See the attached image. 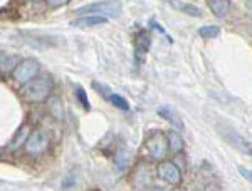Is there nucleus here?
<instances>
[{"label": "nucleus", "instance_id": "nucleus-1", "mask_svg": "<svg viewBox=\"0 0 252 191\" xmlns=\"http://www.w3.org/2000/svg\"><path fill=\"white\" fill-rule=\"evenodd\" d=\"M52 86H54V82H52V79L49 76L35 77L31 82L24 84L20 92H22L24 99L29 101V103H42L51 96Z\"/></svg>", "mask_w": 252, "mask_h": 191}, {"label": "nucleus", "instance_id": "nucleus-2", "mask_svg": "<svg viewBox=\"0 0 252 191\" xmlns=\"http://www.w3.org/2000/svg\"><path fill=\"white\" fill-rule=\"evenodd\" d=\"M123 10L120 0H103V2H94L89 3V5L79 7L74 10V14L79 15H104V17H118Z\"/></svg>", "mask_w": 252, "mask_h": 191}, {"label": "nucleus", "instance_id": "nucleus-3", "mask_svg": "<svg viewBox=\"0 0 252 191\" xmlns=\"http://www.w3.org/2000/svg\"><path fill=\"white\" fill-rule=\"evenodd\" d=\"M40 71V66L35 59H22L19 62V66L15 67V71L12 72V79L20 86L31 82L32 79H35Z\"/></svg>", "mask_w": 252, "mask_h": 191}, {"label": "nucleus", "instance_id": "nucleus-4", "mask_svg": "<svg viewBox=\"0 0 252 191\" xmlns=\"http://www.w3.org/2000/svg\"><path fill=\"white\" fill-rule=\"evenodd\" d=\"M145 146H146V149H148L150 156H152L153 160H163V158L166 156V151H170L166 133H161V131L153 133L152 136L146 139Z\"/></svg>", "mask_w": 252, "mask_h": 191}, {"label": "nucleus", "instance_id": "nucleus-5", "mask_svg": "<svg viewBox=\"0 0 252 191\" xmlns=\"http://www.w3.org/2000/svg\"><path fill=\"white\" fill-rule=\"evenodd\" d=\"M157 174L160 180H163L168 185L178 186L182 183V169L175 161H160L157 164Z\"/></svg>", "mask_w": 252, "mask_h": 191}, {"label": "nucleus", "instance_id": "nucleus-6", "mask_svg": "<svg viewBox=\"0 0 252 191\" xmlns=\"http://www.w3.org/2000/svg\"><path fill=\"white\" fill-rule=\"evenodd\" d=\"M24 148H26V153L31 154V156H40V154L46 153L47 148H49L47 134L44 133V131H40V129H35V131H32L29 134V137H27Z\"/></svg>", "mask_w": 252, "mask_h": 191}, {"label": "nucleus", "instance_id": "nucleus-7", "mask_svg": "<svg viewBox=\"0 0 252 191\" xmlns=\"http://www.w3.org/2000/svg\"><path fill=\"white\" fill-rule=\"evenodd\" d=\"M220 134L223 136V139H225L230 146H234L235 149H239L241 153L247 154V156L252 158V143H251V141H247L246 137L241 136V134L235 133V131H222Z\"/></svg>", "mask_w": 252, "mask_h": 191}, {"label": "nucleus", "instance_id": "nucleus-8", "mask_svg": "<svg viewBox=\"0 0 252 191\" xmlns=\"http://www.w3.org/2000/svg\"><path fill=\"white\" fill-rule=\"evenodd\" d=\"M108 24V17L104 15H83V17H78L71 22L72 27H79V29H86V27H99V26H106Z\"/></svg>", "mask_w": 252, "mask_h": 191}, {"label": "nucleus", "instance_id": "nucleus-9", "mask_svg": "<svg viewBox=\"0 0 252 191\" xmlns=\"http://www.w3.org/2000/svg\"><path fill=\"white\" fill-rule=\"evenodd\" d=\"M168 5H172L175 10L182 12V14H187V15H192V17H202V10L198 9L197 5L193 3H189V2H182V0H165Z\"/></svg>", "mask_w": 252, "mask_h": 191}, {"label": "nucleus", "instance_id": "nucleus-10", "mask_svg": "<svg viewBox=\"0 0 252 191\" xmlns=\"http://www.w3.org/2000/svg\"><path fill=\"white\" fill-rule=\"evenodd\" d=\"M46 106L49 114L54 117L56 121H63L64 119V108H63V101L58 96H49L46 99Z\"/></svg>", "mask_w": 252, "mask_h": 191}, {"label": "nucleus", "instance_id": "nucleus-11", "mask_svg": "<svg viewBox=\"0 0 252 191\" xmlns=\"http://www.w3.org/2000/svg\"><path fill=\"white\" fill-rule=\"evenodd\" d=\"M150 34L148 32H140L136 37V42H135V55H136V60L140 62V60H143V57L146 55V52H148L150 49Z\"/></svg>", "mask_w": 252, "mask_h": 191}, {"label": "nucleus", "instance_id": "nucleus-12", "mask_svg": "<svg viewBox=\"0 0 252 191\" xmlns=\"http://www.w3.org/2000/svg\"><path fill=\"white\" fill-rule=\"evenodd\" d=\"M20 60L22 59H20L19 55H9L2 51V54H0V71H2V76L5 77V74L14 72L15 67L19 66Z\"/></svg>", "mask_w": 252, "mask_h": 191}, {"label": "nucleus", "instance_id": "nucleus-13", "mask_svg": "<svg viewBox=\"0 0 252 191\" xmlns=\"http://www.w3.org/2000/svg\"><path fill=\"white\" fill-rule=\"evenodd\" d=\"M209 9L212 10V14L217 19L227 17V14L230 12V2L229 0H207Z\"/></svg>", "mask_w": 252, "mask_h": 191}, {"label": "nucleus", "instance_id": "nucleus-14", "mask_svg": "<svg viewBox=\"0 0 252 191\" xmlns=\"http://www.w3.org/2000/svg\"><path fill=\"white\" fill-rule=\"evenodd\" d=\"M29 128L27 126H22V128L19 129L17 133L14 134V137L9 141V144H7V148H9V151H15V149H19L20 146H24L26 144V141H27V137H29Z\"/></svg>", "mask_w": 252, "mask_h": 191}, {"label": "nucleus", "instance_id": "nucleus-15", "mask_svg": "<svg viewBox=\"0 0 252 191\" xmlns=\"http://www.w3.org/2000/svg\"><path fill=\"white\" fill-rule=\"evenodd\" d=\"M166 137H168V148L173 154L180 153L184 149V139H182V136L177 131H168Z\"/></svg>", "mask_w": 252, "mask_h": 191}, {"label": "nucleus", "instance_id": "nucleus-16", "mask_svg": "<svg viewBox=\"0 0 252 191\" xmlns=\"http://www.w3.org/2000/svg\"><path fill=\"white\" fill-rule=\"evenodd\" d=\"M198 35L202 39H217L220 35V27L219 26H204L198 29Z\"/></svg>", "mask_w": 252, "mask_h": 191}, {"label": "nucleus", "instance_id": "nucleus-17", "mask_svg": "<svg viewBox=\"0 0 252 191\" xmlns=\"http://www.w3.org/2000/svg\"><path fill=\"white\" fill-rule=\"evenodd\" d=\"M158 114H160L161 117H163V119L170 121V123L177 124L178 128H184V124H182L180 121H177V116H175L173 109L170 108V106H163V108H160V109H158Z\"/></svg>", "mask_w": 252, "mask_h": 191}, {"label": "nucleus", "instance_id": "nucleus-18", "mask_svg": "<svg viewBox=\"0 0 252 191\" xmlns=\"http://www.w3.org/2000/svg\"><path fill=\"white\" fill-rule=\"evenodd\" d=\"M76 97H78V101H79V104L83 106V109L84 111H91V103H89V99H88V92L84 91L81 86H76Z\"/></svg>", "mask_w": 252, "mask_h": 191}, {"label": "nucleus", "instance_id": "nucleus-19", "mask_svg": "<svg viewBox=\"0 0 252 191\" xmlns=\"http://www.w3.org/2000/svg\"><path fill=\"white\" fill-rule=\"evenodd\" d=\"M109 101H111V104L115 106V108L121 109V111H129V104H128V101H126L123 96L115 94V92H113L111 97H109Z\"/></svg>", "mask_w": 252, "mask_h": 191}, {"label": "nucleus", "instance_id": "nucleus-20", "mask_svg": "<svg viewBox=\"0 0 252 191\" xmlns=\"http://www.w3.org/2000/svg\"><path fill=\"white\" fill-rule=\"evenodd\" d=\"M93 87L96 89L97 92H99L101 96L103 97H106V99H109V97H111V89H109L108 86H104V84H99V82H93Z\"/></svg>", "mask_w": 252, "mask_h": 191}, {"label": "nucleus", "instance_id": "nucleus-21", "mask_svg": "<svg viewBox=\"0 0 252 191\" xmlns=\"http://www.w3.org/2000/svg\"><path fill=\"white\" fill-rule=\"evenodd\" d=\"M46 2L51 9H61V7H66L71 0H46Z\"/></svg>", "mask_w": 252, "mask_h": 191}, {"label": "nucleus", "instance_id": "nucleus-22", "mask_svg": "<svg viewBox=\"0 0 252 191\" xmlns=\"http://www.w3.org/2000/svg\"><path fill=\"white\" fill-rule=\"evenodd\" d=\"M74 183H76V174L74 173H69L66 180L63 181V186H61V188L69 190V188H72V186H74Z\"/></svg>", "mask_w": 252, "mask_h": 191}, {"label": "nucleus", "instance_id": "nucleus-23", "mask_svg": "<svg viewBox=\"0 0 252 191\" xmlns=\"http://www.w3.org/2000/svg\"><path fill=\"white\" fill-rule=\"evenodd\" d=\"M239 173H241V176L244 178V180L252 183V169H247V168H244V166H239Z\"/></svg>", "mask_w": 252, "mask_h": 191}, {"label": "nucleus", "instance_id": "nucleus-24", "mask_svg": "<svg viewBox=\"0 0 252 191\" xmlns=\"http://www.w3.org/2000/svg\"><path fill=\"white\" fill-rule=\"evenodd\" d=\"M125 156H123V153H120V154H118V164H120V168H123V166H125Z\"/></svg>", "mask_w": 252, "mask_h": 191}, {"label": "nucleus", "instance_id": "nucleus-25", "mask_svg": "<svg viewBox=\"0 0 252 191\" xmlns=\"http://www.w3.org/2000/svg\"><path fill=\"white\" fill-rule=\"evenodd\" d=\"M246 5H247V10H249V14L252 15V0H247Z\"/></svg>", "mask_w": 252, "mask_h": 191}, {"label": "nucleus", "instance_id": "nucleus-26", "mask_svg": "<svg viewBox=\"0 0 252 191\" xmlns=\"http://www.w3.org/2000/svg\"><path fill=\"white\" fill-rule=\"evenodd\" d=\"M32 2H39V0H32Z\"/></svg>", "mask_w": 252, "mask_h": 191}]
</instances>
